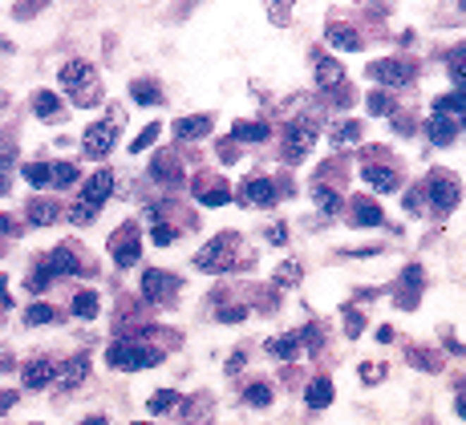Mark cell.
I'll return each mask as SVG.
<instances>
[{"label": "cell", "mask_w": 466, "mask_h": 425, "mask_svg": "<svg viewBox=\"0 0 466 425\" xmlns=\"http://www.w3.org/2000/svg\"><path fill=\"white\" fill-rule=\"evenodd\" d=\"M13 163V142H0V166Z\"/></svg>", "instance_id": "cell-50"}, {"label": "cell", "mask_w": 466, "mask_h": 425, "mask_svg": "<svg viewBox=\"0 0 466 425\" xmlns=\"http://www.w3.org/2000/svg\"><path fill=\"white\" fill-rule=\"evenodd\" d=\"M426 134H430V142H434V146H450L454 138H458V122H454V118L434 114L430 122H426Z\"/></svg>", "instance_id": "cell-13"}, {"label": "cell", "mask_w": 466, "mask_h": 425, "mask_svg": "<svg viewBox=\"0 0 466 425\" xmlns=\"http://www.w3.org/2000/svg\"><path fill=\"white\" fill-rule=\"evenodd\" d=\"M377 341L389 344V341H393V328H389V324H386V328H377Z\"/></svg>", "instance_id": "cell-53"}, {"label": "cell", "mask_w": 466, "mask_h": 425, "mask_svg": "<svg viewBox=\"0 0 466 425\" xmlns=\"http://www.w3.org/2000/svg\"><path fill=\"white\" fill-rule=\"evenodd\" d=\"M300 332H280V336H272L268 341V353H272L276 360H296L300 357Z\"/></svg>", "instance_id": "cell-16"}, {"label": "cell", "mask_w": 466, "mask_h": 425, "mask_svg": "<svg viewBox=\"0 0 466 425\" xmlns=\"http://www.w3.org/2000/svg\"><path fill=\"white\" fill-rule=\"evenodd\" d=\"M317 134H321V126H317L312 118H296V122H288V134H284V158H288V163H300L308 150H312Z\"/></svg>", "instance_id": "cell-4"}, {"label": "cell", "mask_w": 466, "mask_h": 425, "mask_svg": "<svg viewBox=\"0 0 466 425\" xmlns=\"http://www.w3.org/2000/svg\"><path fill=\"white\" fill-rule=\"evenodd\" d=\"M134 425H150V421H134Z\"/></svg>", "instance_id": "cell-57"}, {"label": "cell", "mask_w": 466, "mask_h": 425, "mask_svg": "<svg viewBox=\"0 0 466 425\" xmlns=\"http://www.w3.org/2000/svg\"><path fill=\"white\" fill-rule=\"evenodd\" d=\"M312 198H317V207H321V211H329V215H333V211L341 207V203H337V195H333L329 186H317V195H312Z\"/></svg>", "instance_id": "cell-42"}, {"label": "cell", "mask_w": 466, "mask_h": 425, "mask_svg": "<svg viewBox=\"0 0 466 425\" xmlns=\"http://www.w3.org/2000/svg\"><path fill=\"white\" fill-rule=\"evenodd\" d=\"M240 364H243V353H235V357L227 360V373H240Z\"/></svg>", "instance_id": "cell-52"}, {"label": "cell", "mask_w": 466, "mask_h": 425, "mask_svg": "<svg viewBox=\"0 0 466 425\" xmlns=\"http://www.w3.org/2000/svg\"><path fill=\"white\" fill-rule=\"evenodd\" d=\"M240 243L235 235H219V239H211L199 255H195V267L199 272H223L227 263H231V247Z\"/></svg>", "instance_id": "cell-5"}, {"label": "cell", "mask_w": 466, "mask_h": 425, "mask_svg": "<svg viewBox=\"0 0 466 425\" xmlns=\"http://www.w3.org/2000/svg\"><path fill=\"white\" fill-rule=\"evenodd\" d=\"M381 376H386V364H361V381L365 385H377Z\"/></svg>", "instance_id": "cell-46"}, {"label": "cell", "mask_w": 466, "mask_h": 425, "mask_svg": "<svg viewBox=\"0 0 466 425\" xmlns=\"http://www.w3.org/2000/svg\"><path fill=\"white\" fill-rule=\"evenodd\" d=\"M349 215H353L349 223H357V227H377V223L386 219V215L377 211V203H369V198H353V203H349Z\"/></svg>", "instance_id": "cell-20"}, {"label": "cell", "mask_w": 466, "mask_h": 425, "mask_svg": "<svg viewBox=\"0 0 466 425\" xmlns=\"http://www.w3.org/2000/svg\"><path fill=\"white\" fill-rule=\"evenodd\" d=\"M178 405V397L171 389H162V393H154V397H150V409H154V413H162V409H175Z\"/></svg>", "instance_id": "cell-43"}, {"label": "cell", "mask_w": 466, "mask_h": 425, "mask_svg": "<svg viewBox=\"0 0 466 425\" xmlns=\"http://www.w3.org/2000/svg\"><path fill=\"white\" fill-rule=\"evenodd\" d=\"M296 279H300V263H296V260H288V263H280V267H276V288H292Z\"/></svg>", "instance_id": "cell-34"}, {"label": "cell", "mask_w": 466, "mask_h": 425, "mask_svg": "<svg viewBox=\"0 0 466 425\" xmlns=\"http://www.w3.org/2000/svg\"><path fill=\"white\" fill-rule=\"evenodd\" d=\"M199 203H203V207H227V203H231L227 182H211V186H203V191H199Z\"/></svg>", "instance_id": "cell-28"}, {"label": "cell", "mask_w": 466, "mask_h": 425, "mask_svg": "<svg viewBox=\"0 0 466 425\" xmlns=\"http://www.w3.org/2000/svg\"><path fill=\"white\" fill-rule=\"evenodd\" d=\"M49 381H57V364L53 360H32V364H25V385L29 389H45Z\"/></svg>", "instance_id": "cell-17"}, {"label": "cell", "mask_w": 466, "mask_h": 425, "mask_svg": "<svg viewBox=\"0 0 466 425\" xmlns=\"http://www.w3.org/2000/svg\"><path fill=\"white\" fill-rule=\"evenodd\" d=\"M4 369H13V357H8V353L0 348V373H4Z\"/></svg>", "instance_id": "cell-54"}, {"label": "cell", "mask_w": 466, "mask_h": 425, "mask_svg": "<svg viewBox=\"0 0 466 425\" xmlns=\"http://www.w3.org/2000/svg\"><path fill=\"white\" fill-rule=\"evenodd\" d=\"M365 110H369L373 118H386V114H393V98H389L386 89H373L369 101H365Z\"/></svg>", "instance_id": "cell-32"}, {"label": "cell", "mask_w": 466, "mask_h": 425, "mask_svg": "<svg viewBox=\"0 0 466 425\" xmlns=\"http://www.w3.org/2000/svg\"><path fill=\"white\" fill-rule=\"evenodd\" d=\"M53 316H57V312L49 308V304H29V312H25V324H49V320H53Z\"/></svg>", "instance_id": "cell-36"}, {"label": "cell", "mask_w": 466, "mask_h": 425, "mask_svg": "<svg viewBox=\"0 0 466 425\" xmlns=\"http://www.w3.org/2000/svg\"><path fill=\"white\" fill-rule=\"evenodd\" d=\"M29 219L45 227V223H53V219H61V207H57V203H49V198H32V203H29Z\"/></svg>", "instance_id": "cell-24"}, {"label": "cell", "mask_w": 466, "mask_h": 425, "mask_svg": "<svg viewBox=\"0 0 466 425\" xmlns=\"http://www.w3.org/2000/svg\"><path fill=\"white\" fill-rule=\"evenodd\" d=\"M32 110H37V118H57L61 114V98H57L53 89H41L37 101H32Z\"/></svg>", "instance_id": "cell-29"}, {"label": "cell", "mask_w": 466, "mask_h": 425, "mask_svg": "<svg viewBox=\"0 0 466 425\" xmlns=\"http://www.w3.org/2000/svg\"><path fill=\"white\" fill-rule=\"evenodd\" d=\"M73 312H78L81 320H94L97 316V296L94 292H78L73 296Z\"/></svg>", "instance_id": "cell-33"}, {"label": "cell", "mask_w": 466, "mask_h": 425, "mask_svg": "<svg viewBox=\"0 0 466 425\" xmlns=\"http://www.w3.org/2000/svg\"><path fill=\"white\" fill-rule=\"evenodd\" d=\"M110 191H114V175H110V170H97V175H90V179H85V186H81V203L102 207V203L110 198Z\"/></svg>", "instance_id": "cell-10"}, {"label": "cell", "mask_w": 466, "mask_h": 425, "mask_svg": "<svg viewBox=\"0 0 466 425\" xmlns=\"http://www.w3.org/2000/svg\"><path fill=\"white\" fill-rule=\"evenodd\" d=\"M341 82H345L341 61L337 57H321V53H317V85H321V89H337Z\"/></svg>", "instance_id": "cell-15"}, {"label": "cell", "mask_w": 466, "mask_h": 425, "mask_svg": "<svg viewBox=\"0 0 466 425\" xmlns=\"http://www.w3.org/2000/svg\"><path fill=\"white\" fill-rule=\"evenodd\" d=\"M215 154H219L223 163H235V158H240V154H235V138H231V142H219V146H215Z\"/></svg>", "instance_id": "cell-48"}, {"label": "cell", "mask_w": 466, "mask_h": 425, "mask_svg": "<svg viewBox=\"0 0 466 425\" xmlns=\"http://www.w3.org/2000/svg\"><path fill=\"white\" fill-rule=\"evenodd\" d=\"M211 130V118L207 114H195V118H183L175 126V134L183 138V142H195V138H203V134Z\"/></svg>", "instance_id": "cell-22"}, {"label": "cell", "mask_w": 466, "mask_h": 425, "mask_svg": "<svg viewBox=\"0 0 466 425\" xmlns=\"http://www.w3.org/2000/svg\"><path fill=\"white\" fill-rule=\"evenodd\" d=\"M154 142H159V122H150V126H146V130L134 138V142H130V150H134V154H142V150L154 146Z\"/></svg>", "instance_id": "cell-37"}, {"label": "cell", "mask_w": 466, "mask_h": 425, "mask_svg": "<svg viewBox=\"0 0 466 425\" xmlns=\"http://www.w3.org/2000/svg\"><path fill=\"white\" fill-rule=\"evenodd\" d=\"M106 360L110 369H150L162 360V348H146V344H134V341H118L106 348Z\"/></svg>", "instance_id": "cell-2"}, {"label": "cell", "mask_w": 466, "mask_h": 425, "mask_svg": "<svg viewBox=\"0 0 466 425\" xmlns=\"http://www.w3.org/2000/svg\"><path fill=\"white\" fill-rule=\"evenodd\" d=\"M345 332H349V336H361V332H365V316H361V312H345Z\"/></svg>", "instance_id": "cell-44"}, {"label": "cell", "mask_w": 466, "mask_h": 425, "mask_svg": "<svg viewBox=\"0 0 466 425\" xmlns=\"http://www.w3.org/2000/svg\"><path fill=\"white\" fill-rule=\"evenodd\" d=\"M243 198H247L252 207H272L276 203V186L268 179H247L243 182Z\"/></svg>", "instance_id": "cell-18"}, {"label": "cell", "mask_w": 466, "mask_h": 425, "mask_svg": "<svg viewBox=\"0 0 466 425\" xmlns=\"http://www.w3.org/2000/svg\"><path fill=\"white\" fill-rule=\"evenodd\" d=\"M13 405H16V393L4 389V393H0V413H4V409H13Z\"/></svg>", "instance_id": "cell-51"}, {"label": "cell", "mask_w": 466, "mask_h": 425, "mask_svg": "<svg viewBox=\"0 0 466 425\" xmlns=\"http://www.w3.org/2000/svg\"><path fill=\"white\" fill-rule=\"evenodd\" d=\"M361 179L369 182L377 195H389V191H398V186H402V179H398V170H393V166H377V163L365 166V170H361Z\"/></svg>", "instance_id": "cell-11"}, {"label": "cell", "mask_w": 466, "mask_h": 425, "mask_svg": "<svg viewBox=\"0 0 466 425\" xmlns=\"http://www.w3.org/2000/svg\"><path fill=\"white\" fill-rule=\"evenodd\" d=\"M329 45H333V49H345V53H357L361 49V33H357V29H349V25H329Z\"/></svg>", "instance_id": "cell-19"}, {"label": "cell", "mask_w": 466, "mask_h": 425, "mask_svg": "<svg viewBox=\"0 0 466 425\" xmlns=\"http://www.w3.org/2000/svg\"><path fill=\"white\" fill-rule=\"evenodd\" d=\"M114 138H118V126H114V122H94V126L85 130V154H90V158H106L114 150Z\"/></svg>", "instance_id": "cell-8"}, {"label": "cell", "mask_w": 466, "mask_h": 425, "mask_svg": "<svg viewBox=\"0 0 466 425\" xmlns=\"http://www.w3.org/2000/svg\"><path fill=\"white\" fill-rule=\"evenodd\" d=\"M450 73H454V89H462V49L450 53Z\"/></svg>", "instance_id": "cell-47"}, {"label": "cell", "mask_w": 466, "mask_h": 425, "mask_svg": "<svg viewBox=\"0 0 466 425\" xmlns=\"http://www.w3.org/2000/svg\"><path fill=\"white\" fill-rule=\"evenodd\" d=\"M53 279H57V276L49 272L45 263H41V267H37V272H32V276H29V292H45V288H49V284H53Z\"/></svg>", "instance_id": "cell-39"}, {"label": "cell", "mask_w": 466, "mask_h": 425, "mask_svg": "<svg viewBox=\"0 0 466 425\" xmlns=\"http://www.w3.org/2000/svg\"><path fill=\"white\" fill-rule=\"evenodd\" d=\"M150 175H154L159 182H178V179H183V170H178V163L171 158V154H159L154 166H150Z\"/></svg>", "instance_id": "cell-26"}, {"label": "cell", "mask_w": 466, "mask_h": 425, "mask_svg": "<svg viewBox=\"0 0 466 425\" xmlns=\"http://www.w3.org/2000/svg\"><path fill=\"white\" fill-rule=\"evenodd\" d=\"M53 182H57V186H69V182H78V166H69V163L53 166Z\"/></svg>", "instance_id": "cell-41"}, {"label": "cell", "mask_w": 466, "mask_h": 425, "mask_svg": "<svg viewBox=\"0 0 466 425\" xmlns=\"http://www.w3.org/2000/svg\"><path fill=\"white\" fill-rule=\"evenodd\" d=\"M150 239H154L159 247L175 243V227H166V223H154V231H150Z\"/></svg>", "instance_id": "cell-45"}, {"label": "cell", "mask_w": 466, "mask_h": 425, "mask_svg": "<svg viewBox=\"0 0 466 425\" xmlns=\"http://www.w3.org/2000/svg\"><path fill=\"white\" fill-rule=\"evenodd\" d=\"M78 425H106V417H90V421H78Z\"/></svg>", "instance_id": "cell-55"}, {"label": "cell", "mask_w": 466, "mask_h": 425, "mask_svg": "<svg viewBox=\"0 0 466 425\" xmlns=\"http://www.w3.org/2000/svg\"><path fill=\"white\" fill-rule=\"evenodd\" d=\"M247 401H252V405H268V401H272V389H268V385H264V381H256V385H247Z\"/></svg>", "instance_id": "cell-40"}, {"label": "cell", "mask_w": 466, "mask_h": 425, "mask_svg": "<svg viewBox=\"0 0 466 425\" xmlns=\"http://www.w3.org/2000/svg\"><path fill=\"white\" fill-rule=\"evenodd\" d=\"M85 373H90V357L81 353V357L65 360L61 369H57V381H61V389H78L81 381H85Z\"/></svg>", "instance_id": "cell-14"}, {"label": "cell", "mask_w": 466, "mask_h": 425, "mask_svg": "<svg viewBox=\"0 0 466 425\" xmlns=\"http://www.w3.org/2000/svg\"><path fill=\"white\" fill-rule=\"evenodd\" d=\"M178 292V279L171 276V272H159V267H150L142 276V296L146 300H159V304H166V300H175Z\"/></svg>", "instance_id": "cell-7"}, {"label": "cell", "mask_w": 466, "mask_h": 425, "mask_svg": "<svg viewBox=\"0 0 466 425\" xmlns=\"http://www.w3.org/2000/svg\"><path fill=\"white\" fill-rule=\"evenodd\" d=\"M94 215H97V207H90V203H73V207L65 211V219L78 223V227H85V223H94Z\"/></svg>", "instance_id": "cell-35"}, {"label": "cell", "mask_w": 466, "mask_h": 425, "mask_svg": "<svg viewBox=\"0 0 466 425\" xmlns=\"http://www.w3.org/2000/svg\"><path fill=\"white\" fill-rule=\"evenodd\" d=\"M434 114H442V118H462V89H454V94H446V98H438L434 101Z\"/></svg>", "instance_id": "cell-30"}, {"label": "cell", "mask_w": 466, "mask_h": 425, "mask_svg": "<svg viewBox=\"0 0 466 425\" xmlns=\"http://www.w3.org/2000/svg\"><path fill=\"white\" fill-rule=\"evenodd\" d=\"M369 77L381 82L386 89H402V85H410L414 77H418V65H414L410 57H389V61H373Z\"/></svg>", "instance_id": "cell-3"}, {"label": "cell", "mask_w": 466, "mask_h": 425, "mask_svg": "<svg viewBox=\"0 0 466 425\" xmlns=\"http://www.w3.org/2000/svg\"><path fill=\"white\" fill-rule=\"evenodd\" d=\"M305 401H308V409H324V405H333V381H329V376H312V381H308Z\"/></svg>", "instance_id": "cell-21"}, {"label": "cell", "mask_w": 466, "mask_h": 425, "mask_svg": "<svg viewBox=\"0 0 466 425\" xmlns=\"http://www.w3.org/2000/svg\"><path fill=\"white\" fill-rule=\"evenodd\" d=\"M0 231H8V215H0Z\"/></svg>", "instance_id": "cell-56"}, {"label": "cell", "mask_w": 466, "mask_h": 425, "mask_svg": "<svg viewBox=\"0 0 466 425\" xmlns=\"http://www.w3.org/2000/svg\"><path fill=\"white\" fill-rule=\"evenodd\" d=\"M25 179H29L32 186H45V182L53 179V166H41V163H32V166H25Z\"/></svg>", "instance_id": "cell-38"}, {"label": "cell", "mask_w": 466, "mask_h": 425, "mask_svg": "<svg viewBox=\"0 0 466 425\" xmlns=\"http://www.w3.org/2000/svg\"><path fill=\"white\" fill-rule=\"evenodd\" d=\"M231 138H235V142H264V138H268V126H264V122H235V126H231Z\"/></svg>", "instance_id": "cell-25"}, {"label": "cell", "mask_w": 466, "mask_h": 425, "mask_svg": "<svg viewBox=\"0 0 466 425\" xmlns=\"http://www.w3.org/2000/svg\"><path fill=\"white\" fill-rule=\"evenodd\" d=\"M430 203H434L438 215H446L458 207V179H450V175H434L430 179Z\"/></svg>", "instance_id": "cell-9"}, {"label": "cell", "mask_w": 466, "mask_h": 425, "mask_svg": "<svg viewBox=\"0 0 466 425\" xmlns=\"http://www.w3.org/2000/svg\"><path fill=\"white\" fill-rule=\"evenodd\" d=\"M243 316H247V308H223V312H219V320H223V324H240Z\"/></svg>", "instance_id": "cell-49"}, {"label": "cell", "mask_w": 466, "mask_h": 425, "mask_svg": "<svg viewBox=\"0 0 466 425\" xmlns=\"http://www.w3.org/2000/svg\"><path fill=\"white\" fill-rule=\"evenodd\" d=\"M264 8H268V17H272L276 29H284L292 20V0H264Z\"/></svg>", "instance_id": "cell-31"}, {"label": "cell", "mask_w": 466, "mask_h": 425, "mask_svg": "<svg viewBox=\"0 0 466 425\" xmlns=\"http://www.w3.org/2000/svg\"><path fill=\"white\" fill-rule=\"evenodd\" d=\"M110 251H114V263H118V267H134L138 255H142V251H138V227L126 223V227L114 231L110 235Z\"/></svg>", "instance_id": "cell-6"}, {"label": "cell", "mask_w": 466, "mask_h": 425, "mask_svg": "<svg viewBox=\"0 0 466 425\" xmlns=\"http://www.w3.org/2000/svg\"><path fill=\"white\" fill-rule=\"evenodd\" d=\"M130 94H134V101H138V106H159L162 101V89H159V82H134L130 85Z\"/></svg>", "instance_id": "cell-27"}, {"label": "cell", "mask_w": 466, "mask_h": 425, "mask_svg": "<svg viewBox=\"0 0 466 425\" xmlns=\"http://www.w3.org/2000/svg\"><path fill=\"white\" fill-rule=\"evenodd\" d=\"M45 267L53 272V276H69V272H78V247H73V243L53 247V251H49V260H45Z\"/></svg>", "instance_id": "cell-12"}, {"label": "cell", "mask_w": 466, "mask_h": 425, "mask_svg": "<svg viewBox=\"0 0 466 425\" xmlns=\"http://www.w3.org/2000/svg\"><path fill=\"white\" fill-rule=\"evenodd\" d=\"M329 142L337 150H349V146H357L361 142V122H341L337 130L329 134Z\"/></svg>", "instance_id": "cell-23"}, {"label": "cell", "mask_w": 466, "mask_h": 425, "mask_svg": "<svg viewBox=\"0 0 466 425\" xmlns=\"http://www.w3.org/2000/svg\"><path fill=\"white\" fill-rule=\"evenodd\" d=\"M61 85H69V98H73V106H81V110L102 106V82H97L94 65H85V61L61 65Z\"/></svg>", "instance_id": "cell-1"}]
</instances>
